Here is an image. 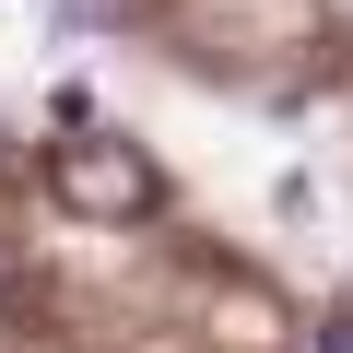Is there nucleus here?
Here are the masks:
<instances>
[{
    "label": "nucleus",
    "instance_id": "obj_1",
    "mask_svg": "<svg viewBox=\"0 0 353 353\" xmlns=\"http://www.w3.org/2000/svg\"><path fill=\"white\" fill-rule=\"evenodd\" d=\"M48 189H59L83 224H141V212L165 201V176H153L130 141H106V130H71V141L48 153Z\"/></svg>",
    "mask_w": 353,
    "mask_h": 353
},
{
    "label": "nucleus",
    "instance_id": "obj_2",
    "mask_svg": "<svg viewBox=\"0 0 353 353\" xmlns=\"http://www.w3.org/2000/svg\"><path fill=\"white\" fill-rule=\"evenodd\" d=\"M318 353H353V318H330V330H318Z\"/></svg>",
    "mask_w": 353,
    "mask_h": 353
}]
</instances>
